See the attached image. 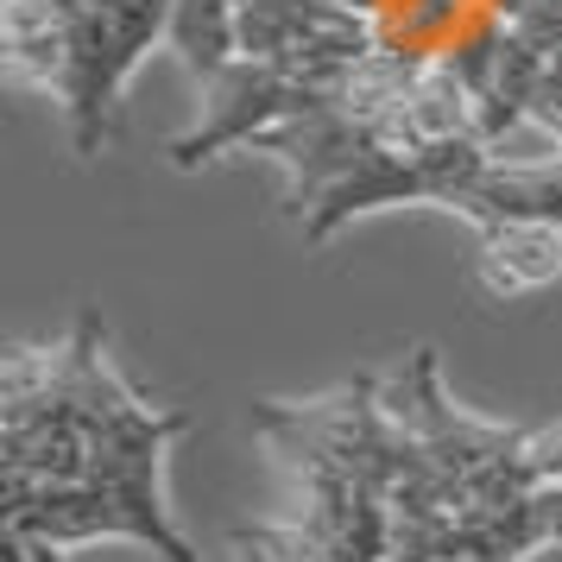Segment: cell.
I'll list each match as a JSON object with an SVG mask.
<instances>
[{"mask_svg":"<svg viewBox=\"0 0 562 562\" xmlns=\"http://www.w3.org/2000/svg\"><path fill=\"white\" fill-rule=\"evenodd\" d=\"M171 0H77L70 7V70H64V121L77 158H95L114 133V102L146 64L153 45H165Z\"/></svg>","mask_w":562,"mask_h":562,"instance_id":"1","label":"cell"},{"mask_svg":"<svg viewBox=\"0 0 562 562\" xmlns=\"http://www.w3.org/2000/svg\"><path fill=\"white\" fill-rule=\"evenodd\" d=\"M335 89L341 82L310 77V70L279 64V57H240L228 77H215L203 89V114H196L190 133L171 139V165L178 171H203L222 153H234V146H254L259 133H272L284 121L310 114V108H323Z\"/></svg>","mask_w":562,"mask_h":562,"instance_id":"2","label":"cell"},{"mask_svg":"<svg viewBox=\"0 0 562 562\" xmlns=\"http://www.w3.org/2000/svg\"><path fill=\"white\" fill-rule=\"evenodd\" d=\"M461 222L493 228V222H562V153L550 158H493L481 178L456 196Z\"/></svg>","mask_w":562,"mask_h":562,"instance_id":"3","label":"cell"},{"mask_svg":"<svg viewBox=\"0 0 562 562\" xmlns=\"http://www.w3.org/2000/svg\"><path fill=\"white\" fill-rule=\"evenodd\" d=\"M474 272L493 297H525L562 279V222H493L481 228Z\"/></svg>","mask_w":562,"mask_h":562,"instance_id":"4","label":"cell"},{"mask_svg":"<svg viewBox=\"0 0 562 562\" xmlns=\"http://www.w3.org/2000/svg\"><path fill=\"white\" fill-rule=\"evenodd\" d=\"M165 52L178 57L190 82L209 89L240 64V7L234 0H171V26H165Z\"/></svg>","mask_w":562,"mask_h":562,"instance_id":"5","label":"cell"},{"mask_svg":"<svg viewBox=\"0 0 562 562\" xmlns=\"http://www.w3.org/2000/svg\"><path fill=\"white\" fill-rule=\"evenodd\" d=\"M468 525H481L512 562H531L537 550L562 543V481L525 486V493H512L506 506L481 512V518H468Z\"/></svg>","mask_w":562,"mask_h":562,"instance_id":"6","label":"cell"},{"mask_svg":"<svg viewBox=\"0 0 562 562\" xmlns=\"http://www.w3.org/2000/svg\"><path fill=\"white\" fill-rule=\"evenodd\" d=\"M392 557L405 562H512L481 525L436 518V525H392Z\"/></svg>","mask_w":562,"mask_h":562,"instance_id":"7","label":"cell"},{"mask_svg":"<svg viewBox=\"0 0 562 562\" xmlns=\"http://www.w3.org/2000/svg\"><path fill=\"white\" fill-rule=\"evenodd\" d=\"M234 562H316L297 525H240L234 531Z\"/></svg>","mask_w":562,"mask_h":562,"instance_id":"8","label":"cell"},{"mask_svg":"<svg viewBox=\"0 0 562 562\" xmlns=\"http://www.w3.org/2000/svg\"><path fill=\"white\" fill-rule=\"evenodd\" d=\"M518 481L525 486L562 481V417L537 424V430H518Z\"/></svg>","mask_w":562,"mask_h":562,"instance_id":"9","label":"cell"},{"mask_svg":"<svg viewBox=\"0 0 562 562\" xmlns=\"http://www.w3.org/2000/svg\"><path fill=\"white\" fill-rule=\"evenodd\" d=\"M525 7H531V0H493V13H499V20H518Z\"/></svg>","mask_w":562,"mask_h":562,"instance_id":"10","label":"cell"},{"mask_svg":"<svg viewBox=\"0 0 562 562\" xmlns=\"http://www.w3.org/2000/svg\"><path fill=\"white\" fill-rule=\"evenodd\" d=\"M385 562H405V557H385Z\"/></svg>","mask_w":562,"mask_h":562,"instance_id":"11","label":"cell"}]
</instances>
